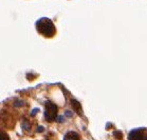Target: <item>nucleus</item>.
Instances as JSON below:
<instances>
[{
    "mask_svg": "<svg viewBox=\"0 0 147 140\" xmlns=\"http://www.w3.org/2000/svg\"><path fill=\"white\" fill-rule=\"evenodd\" d=\"M36 29L40 35L46 38H52L56 33L53 22L48 18H41L36 22Z\"/></svg>",
    "mask_w": 147,
    "mask_h": 140,
    "instance_id": "nucleus-1",
    "label": "nucleus"
},
{
    "mask_svg": "<svg viewBox=\"0 0 147 140\" xmlns=\"http://www.w3.org/2000/svg\"><path fill=\"white\" fill-rule=\"evenodd\" d=\"M128 140H147V129H137L129 133Z\"/></svg>",
    "mask_w": 147,
    "mask_h": 140,
    "instance_id": "nucleus-2",
    "label": "nucleus"
},
{
    "mask_svg": "<svg viewBox=\"0 0 147 140\" xmlns=\"http://www.w3.org/2000/svg\"><path fill=\"white\" fill-rule=\"evenodd\" d=\"M65 140H80L78 134L75 132H69V133L65 136Z\"/></svg>",
    "mask_w": 147,
    "mask_h": 140,
    "instance_id": "nucleus-3",
    "label": "nucleus"
}]
</instances>
